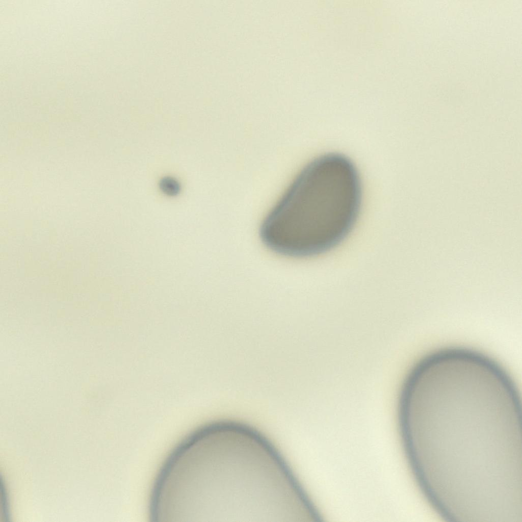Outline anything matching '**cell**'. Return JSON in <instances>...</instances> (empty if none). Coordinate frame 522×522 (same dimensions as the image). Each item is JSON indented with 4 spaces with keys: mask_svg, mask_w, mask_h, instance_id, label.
I'll use <instances>...</instances> for the list:
<instances>
[{
    "mask_svg": "<svg viewBox=\"0 0 522 522\" xmlns=\"http://www.w3.org/2000/svg\"><path fill=\"white\" fill-rule=\"evenodd\" d=\"M173 483L194 521L283 522L300 488L269 441L248 427L227 422L203 429L189 442Z\"/></svg>",
    "mask_w": 522,
    "mask_h": 522,
    "instance_id": "obj_1",
    "label": "cell"
},
{
    "mask_svg": "<svg viewBox=\"0 0 522 522\" xmlns=\"http://www.w3.org/2000/svg\"><path fill=\"white\" fill-rule=\"evenodd\" d=\"M362 190L353 162L338 153L320 155L297 174L259 228L263 244L292 258H307L337 247L353 228Z\"/></svg>",
    "mask_w": 522,
    "mask_h": 522,
    "instance_id": "obj_2",
    "label": "cell"
},
{
    "mask_svg": "<svg viewBox=\"0 0 522 522\" xmlns=\"http://www.w3.org/2000/svg\"><path fill=\"white\" fill-rule=\"evenodd\" d=\"M159 187L163 193L169 196H176L180 191V186L178 181L169 176L164 177L160 180Z\"/></svg>",
    "mask_w": 522,
    "mask_h": 522,
    "instance_id": "obj_3",
    "label": "cell"
}]
</instances>
